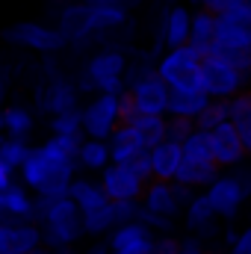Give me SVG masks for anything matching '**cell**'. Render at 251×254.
<instances>
[{
    "mask_svg": "<svg viewBox=\"0 0 251 254\" xmlns=\"http://www.w3.org/2000/svg\"><path fill=\"white\" fill-rule=\"evenodd\" d=\"M39 198V195H36ZM36 222L42 225L45 234V246L48 249H63V246H77L86 237V222H83V210L77 207V201L71 195L65 198H39V216Z\"/></svg>",
    "mask_w": 251,
    "mask_h": 254,
    "instance_id": "cell-1",
    "label": "cell"
},
{
    "mask_svg": "<svg viewBox=\"0 0 251 254\" xmlns=\"http://www.w3.org/2000/svg\"><path fill=\"white\" fill-rule=\"evenodd\" d=\"M127 57L119 48H104L98 54H92L83 74L77 80L80 92H113V95H125L127 92Z\"/></svg>",
    "mask_w": 251,
    "mask_h": 254,
    "instance_id": "cell-2",
    "label": "cell"
},
{
    "mask_svg": "<svg viewBox=\"0 0 251 254\" xmlns=\"http://www.w3.org/2000/svg\"><path fill=\"white\" fill-rule=\"evenodd\" d=\"M201 65H204V54H198L192 45H181V48H166L154 71L169 83V89L195 92L201 89Z\"/></svg>",
    "mask_w": 251,
    "mask_h": 254,
    "instance_id": "cell-3",
    "label": "cell"
},
{
    "mask_svg": "<svg viewBox=\"0 0 251 254\" xmlns=\"http://www.w3.org/2000/svg\"><path fill=\"white\" fill-rule=\"evenodd\" d=\"M3 42L15 45L21 51H33V54H60L68 39L60 33V27L51 24H39V21H15L3 30Z\"/></svg>",
    "mask_w": 251,
    "mask_h": 254,
    "instance_id": "cell-4",
    "label": "cell"
},
{
    "mask_svg": "<svg viewBox=\"0 0 251 254\" xmlns=\"http://www.w3.org/2000/svg\"><path fill=\"white\" fill-rule=\"evenodd\" d=\"M83 110V136L92 139H110L113 130L122 125V95L113 92H95Z\"/></svg>",
    "mask_w": 251,
    "mask_h": 254,
    "instance_id": "cell-5",
    "label": "cell"
},
{
    "mask_svg": "<svg viewBox=\"0 0 251 254\" xmlns=\"http://www.w3.org/2000/svg\"><path fill=\"white\" fill-rule=\"evenodd\" d=\"M249 77L234 68L231 63H225L222 57H213L207 54L204 57V65H201V89L216 98V101H231L234 95H240L243 89H249Z\"/></svg>",
    "mask_w": 251,
    "mask_h": 254,
    "instance_id": "cell-6",
    "label": "cell"
},
{
    "mask_svg": "<svg viewBox=\"0 0 251 254\" xmlns=\"http://www.w3.org/2000/svg\"><path fill=\"white\" fill-rule=\"evenodd\" d=\"M249 195H251V172L249 169H237V172L219 175L207 187V198L213 201V207H216V213L222 219H234Z\"/></svg>",
    "mask_w": 251,
    "mask_h": 254,
    "instance_id": "cell-7",
    "label": "cell"
},
{
    "mask_svg": "<svg viewBox=\"0 0 251 254\" xmlns=\"http://www.w3.org/2000/svg\"><path fill=\"white\" fill-rule=\"evenodd\" d=\"M127 92L133 98V107L136 113H148V116H166L169 113V83L151 68V71H142L136 77L127 80Z\"/></svg>",
    "mask_w": 251,
    "mask_h": 254,
    "instance_id": "cell-8",
    "label": "cell"
},
{
    "mask_svg": "<svg viewBox=\"0 0 251 254\" xmlns=\"http://www.w3.org/2000/svg\"><path fill=\"white\" fill-rule=\"evenodd\" d=\"M195 190H189L178 181H148V187L142 192V207L151 210V213H160V216H169L175 219L181 210H187V204L195 198Z\"/></svg>",
    "mask_w": 251,
    "mask_h": 254,
    "instance_id": "cell-9",
    "label": "cell"
},
{
    "mask_svg": "<svg viewBox=\"0 0 251 254\" xmlns=\"http://www.w3.org/2000/svg\"><path fill=\"white\" fill-rule=\"evenodd\" d=\"M101 184L110 195V201H142V192L148 187L127 163H110L101 172Z\"/></svg>",
    "mask_w": 251,
    "mask_h": 254,
    "instance_id": "cell-10",
    "label": "cell"
},
{
    "mask_svg": "<svg viewBox=\"0 0 251 254\" xmlns=\"http://www.w3.org/2000/svg\"><path fill=\"white\" fill-rule=\"evenodd\" d=\"M210 139H213V157L222 169H237V166L246 163L249 148H246V142L240 136V127L234 122H225L216 130H210Z\"/></svg>",
    "mask_w": 251,
    "mask_h": 254,
    "instance_id": "cell-11",
    "label": "cell"
},
{
    "mask_svg": "<svg viewBox=\"0 0 251 254\" xmlns=\"http://www.w3.org/2000/svg\"><path fill=\"white\" fill-rule=\"evenodd\" d=\"M0 216L3 222H36L39 198L24 184H12L0 192Z\"/></svg>",
    "mask_w": 251,
    "mask_h": 254,
    "instance_id": "cell-12",
    "label": "cell"
},
{
    "mask_svg": "<svg viewBox=\"0 0 251 254\" xmlns=\"http://www.w3.org/2000/svg\"><path fill=\"white\" fill-rule=\"evenodd\" d=\"M216 45H251V0L219 15V39Z\"/></svg>",
    "mask_w": 251,
    "mask_h": 254,
    "instance_id": "cell-13",
    "label": "cell"
},
{
    "mask_svg": "<svg viewBox=\"0 0 251 254\" xmlns=\"http://www.w3.org/2000/svg\"><path fill=\"white\" fill-rule=\"evenodd\" d=\"M184 216H187V228L195 237L210 240V237L219 234V219H222V216L216 213V207H213V201L207 198V192H204V195H195V198L189 201L187 210H184Z\"/></svg>",
    "mask_w": 251,
    "mask_h": 254,
    "instance_id": "cell-14",
    "label": "cell"
},
{
    "mask_svg": "<svg viewBox=\"0 0 251 254\" xmlns=\"http://www.w3.org/2000/svg\"><path fill=\"white\" fill-rule=\"evenodd\" d=\"M57 27H60V33L68 39V45L95 36V27H92V3H83L80 0V3L65 6L63 12H60V18H57Z\"/></svg>",
    "mask_w": 251,
    "mask_h": 254,
    "instance_id": "cell-15",
    "label": "cell"
},
{
    "mask_svg": "<svg viewBox=\"0 0 251 254\" xmlns=\"http://www.w3.org/2000/svg\"><path fill=\"white\" fill-rule=\"evenodd\" d=\"M151 166L157 181H175L181 166H184V142L163 139L160 145L151 148Z\"/></svg>",
    "mask_w": 251,
    "mask_h": 254,
    "instance_id": "cell-16",
    "label": "cell"
},
{
    "mask_svg": "<svg viewBox=\"0 0 251 254\" xmlns=\"http://www.w3.org/2000/svg\"><path fill=\"white\" fill-rule=\"evenodd\" d=\"M42 107L57 116V113H68V110H80V86L65 80V77H57L51 80V86L45 89V98H42Z\"/></svg>",
    "mask_w": 251,
    "mask_h": 254,
    "instance_id": "cell-17",
    "label": "cell"
},
{
    "mask_svg": "<svg viewBox=\"0 0 251 254\" xmlns=\"http://www.w3.org/2000/svg\"><path fill=\"white\" fill-rule=\"evenodd\" d=\"M189 36H192V9L178 3L163 18V45L181 48V45H189Z\"/></svg>",
    "mask_w": 251,
    "mask_h": 254,
    "instance_id": "cell-18",
    "label": "cell"
},
{
    "mask_svg": "<svg viewBox=\"0 0 251 254\" xmlns=\"http://www.w3.org/2000/svg\"><path fill=\"white\" fill-rule=\"evenodd\" d=\"M219 39V15L210 12V9H195L192 12V36H189V45L198 51V54H210L213 45Z\"/></svg>",
    "mask_w": 251,
    "mask_h": 254,
    "instance_id": "cell-19",
    "label": "cell"
},
{
    "mask_svg": "<svg viewBox=\"0 0 251 254\" xmlns=\"http://www.w3.org/2000/svg\"><path fill=\"white\" fill-rule=\"evenodd\" d=\"M110 142V154H113V163H130L136 154H142V151H148V145L142 142V136H139V130L133 125H122L113 130V136L107 139Z\"/></svg>",
    "mask_w": 251,
    "mask_h": 254,
    "instance_id": "cell-20",
    "label": "cell"
},
{
    "mask_svg": "<svg viewBox=\"0 0 251 254\" xmlns=\"http://www.w3.org/2000/svg\"><path fill=\"white\" fill-rule=\"evenodd\" d=\"M6 237L12 254H30L45 246V234L39 222H6Z\"/></svg>",
    "mask_w": 251,
    "mask_h": 254,
    "instance_id": "cell-21",
    "label": "cell"
},
{
    "mask_svg": "<svg viewBox=\"0 0 251 254\" xmlns=\"http://www.w3.org/2000/svg\"><path fill=\"white\" fill-rule=\"evenodd\" d=\"M207 104H210V95L204 89H195V92H189V89H172V95H169V113L166 116H181V119H192L195 122Z\"/></svg>",
    "mask_w": 251,
    "mask_h": 254,
    "instance_id": "cell-22",
    "label": "cell"
},
{
    "mask_svg": "<svg viewBox=\"0 0 251 254\" xmlns=\"http://www.w3.org/2000/svg\"><path fill=\"white\" fill-rule=\"evenodd\" d=\"M110 163H113L110 142H107V139H92V136H83L80 151H77V166H80L83 172H98V175H101Z\"/></svg>",
    "mask_w": 251,
    "mask_h": 254,
    "instance_id": "cell-23",
    "label": "cell"
},
{
    "mask_svg": "<svg viewBox=\"0 0 251 254\" xmlns=\"http://www.w3.org/2000/svg\"><path fill=\"white\" fill-rule=\"evenodd\" d=\"M68 195L77 201V207H80L83 213L110 204V195H107V190H104V184H101V181H92V178H74Z\"/></svg>",
    "mask_w": 251,
    "mask_h": 254,
    "instance_id": "cell-24",
    "label": "cell"
},
{
    "mask_svg": "<svg viewBox=\"0 0 251 254\" xmlns=\"http://www.w3.org/2000/svg\"><path fill=\"white\" fill-rule=\"evenodd\" d=\"M222 166L219 163H198V160H184V166H181V172H178V184H184L189 190H207L222 172H219Z\"/></svg>",
    "mask_w": 251,
    "mask_h": 254,
    "instance_id": "cell-25",
    "label": "cell"
},
{
    "mask_svg": "<svg viewBox=\"0 0 251 254\" xmlns=\"http://www.w3.org/2000/svg\"><path fill=\"white\" fill-rule=\"evenodd\" d=\"M127 21V6L122 3H92V27H95V36L98 33H113V30H122Z\"/></svg>",
    "mask_w": 251,
    "mask_h": 254,
    "instance_id": "cell-26",
    "label": "cell"
},
{
    "mask_svg": "<svg viewBox=\"0 0 251 254\" xmlns=\"http://www.w3.org/2000/svg\"><path fill=\"white\" fill-rule=\"evenodd\" d=\"M0 113H3V133H9V136H24V139L33 133L36 116H33L30 107H24V104H9V107H3Z\"/></svg>",
    "mask_w": 251,
    "mask_h": 254,
    "instance_id": "cell-27",
    "label": "cell"
},
{
    "mask_svg": "<svg viewBox=\"0 0 251 254\" xmlns=\"http://www.w3.org/2000/svg\"><path fill=\"white\" fill-rule=\"evenodd\" d=\"M127 125H133L139 130V136H142V142L148 145V148H154V145H160L163 139H166V133H169V116H148V113H136Z\"/></svg>",
    "mask_w": 251,
    "mask_h": 254,
    "instance_id": "cell-28",
    "label": "cell"
},
{
    "mask_svg": "<svg viewBox=\"0 0 251 254\" xmlns=\"http://www.w3.org/2000/svg\"><path fill=\"white\" fill-rule=\"evenodd\" d=\"M228 110H231V122L240 127V136L251 157V89H243L240 95H234L228 101Z\"/></svg>",
    "mask_w": 251,
    "mask_h": 254,
    "instance_id": "cell-29",
    "label": "cell"
},
{
    "mask_svg": "<svg viewBox=\"0 0 251 254\" xmlns=\"http://www.w3.org/2000/svg\"><path fill=\"white\" fill-rule=\"evenodd\" d=\"M83 222H86V237H107L119 225V219H116V201H110V204H104L98 210L83 213Z\"/></svg>",
    "mask_w": 251,
    "mask_h": 254,
    "instance_id": "cell-30",
    "label": "cell"
},
{
    "mask_svg": "<svg viewBox=\"0 0 251 254\" xmlns=\"http://www.w3.org/2000/svg\"><path fill=\"white\" fill-rule=\"evenodd\" d=\"M30 151H33V145H30L24 136H9V133H3V136H0V160H3L9 169H15V172H18V169L27 163Z\"/></svg>",
    "mask_w": 251,
    "mask_h": 254,
    "instance_id": "cell-31",
    "label": "cell"
},
{
    "mask_svg": "<svg viewBox=\"0 0 251 254\" xmlns=\"http://www.w3.org/2000/svg\"><path fill=\"white\" fill-rule=\"evenodd\" d=\"M184 160H198V163H216L213 157V139L207 130H192L184 139Z\"/></svg>",
    "mask_w": 251,
    "mask_h": 254,
    "instance_id": "cell-32",
    "label": "cell"
},
{
    "mask_svg": "<svg viewBox=\"0 0 251 254\" xmlns=\"http://www.w3.org/2000/svg\"><path fill=\"white\" fill-rule=\"evenodd\" d=\"M213 57H222L225 63H231L234 68H240L251 80V45H213L210 51Z\"/></svg>",
    "mask_w": 251,
    "mask_h": 254,
    "instance_id": "cell-33",
    "label": "cell"
},
{
    "mask_svg": "<svg viewBox=\"0 0 251 254\" xmlns=\"http://www.w3.org/2000/svg\"><path fill=\"white\" fill-rule=\"evenodd\" d=\"M225 122H231V110H228V101H216V98H210V104L201 110V116L195 119V127L198 130H216L219 125H225Z\"/></svg>",
    "mask_w": 251,
    "mask_h": 254,
    "instance_id": "cell-34",
    "label": "cell"
},
{
    "mask_svg": "<svg viewBox=\"0 0 251 254\" xmlns=\"http://www.w3.org/2000/svg\"><path fill=\"white\" fill-rule=\"evenodd\" d=\"M51 133H65V136H83V110H68L51 116Z\"/></svg>",
    "mask_w": 251,
    "mask_h": 254,
    "instance_id": "cell-35",
    "label": "cell"
},
{
    "mask_svg": "<svg viewBox=\"0 0 251 254\" xmlns=\"http://www.w3.org/2000/svg\"><path fill=\"white\" fill-rule=\"evenodd\" d=\"M195 130V122L192 119H181V116H169V133L166 139H175V142H184L189 133Z\"/></svg>",
    "mask_w": 251,
    "mask_h": 254,
    "instance_id": "cell-36",
    "label": "cell"
},
{
    "mask_svg": "<svg viewBox=\"0 0 251 254\" xmlns=\"http://www.w3.org/2000/svg\"><path fill=\"white\" fill-rule=\"evenodd\" d=\"M127 166H130V169H133V172H136V175H139V178L145 181V184H148V181H154V166H151V148H148V151H142V154H136V157H133V160H130Z\"/></svg>",
    "mask_w": 251,
    "mask_h": 254,
    "instance_id": "cell-37",
    "label": "cell"
},
{
    "mask_svg": "<svg viewBox=\"0 0 251 254\" xmlns=\"http://www.w3.org/2000/svg\"><path fill=\"white\" fill-rule=\"evenodd\" d=\"M246 0H198V6L201 9H210V12H216V15H225V12H231V9H237V6H243Z\"/></svg>",
    "mask_w": 251,
    "mask_h": 254,
    "instance_id": "cell-38",
    "label": "cell"
},
{
    "mask_svg": "<svg viewBox=\"0 0 251 254\" xmlns=\"http://www.w3.org/2000/svg\"><path fill=\"white\" fill-rule=\"evenodd\" d=\"M178 249H181V240H175L169 234L157 237V243H154V252L157 254H178Z\"/></svg>",
    "mask_w": 251,
    "mask_h": 254,
    "instance_id": "cell-39",
    "label": "cell"
},
{
    "mask_svg": "<svg viewBox=\"0 0 251 254\" xmlns=\"http://www.w3.org/2000/svg\"><path fill=\"white\" fill-rule=\"evenodd\" d=\"M228 254H251V225L240 234V237H237V243L231 246V252H228Z\"/></svg>",
    "mask_w": 251,
    "mask_h": 254,
    "instance_id": "cell-40",
    "label": "cell"
},
{
    "mask_svg": "<svg viewBox=\"0 0 251 254\" xmlns=\"http://www.w3.org/2000/svg\"><path fill=\"white\" fill-rule=\"evenodd\" d=\"M178 254H207V252H204V246H201V237H187V240H181Z\"/></svg>",
    "mask_w": 251,
    "mask_h": 254,
    "instance_id": "cell-41",
    "label": "cell"
},
{
    "mask_svg": "<svg viewBox=\"0 0 251 254\" xmlns=\"http://www.w3.org/2000/svg\"><path fill=\"white\" fill-rule=\"evenodd\" d=\"M15 175H18V172H15V169H9V166L0 160V192L6 190V187H12V184H15Z\"/></svg>",
    "mask_w": 251,
    "mask_h": 254,
    "instance_id": "cell-42",
    "label": "cell"
},
{
    "mask_svg": "<svg viewBox=\"0 0 251 254\" xmlns=\"http://www.w3.org/2000/svg\"><path fill=\"white\" fill-rule=\"evenodd\" d=\"M0 254H12V249H9V237H6V222L0 225Z\"/></svg>",
    "mask_w": 251,
    "mask_h": 254,
    "instance_id": "cell-43",
    "label": "cell"
},
{
    "mask_svg": "<svg viewBox=\"0 0 251 254\" xmlns=\"http://www.w3.org/2000/svg\"><path fill=\"white\" fill-rule=\"evenodd\" d=\"M86 254H107V243H95V246H92Z\"/></svg>",
    "mask_w": 251,
    "mask_h": 254,
    "instance_id": "cell-44",
    "label": "cell"
},
{
    "mask_svg": "<svg viewBox=\"0 0 251 254\" xmlns=\"http://www.w3.org/2000/svg\"><path fill=\"white\" fill-rule=\"evenodd\" d=\"M30 254H57L54 249H48V246H42V249H36V252H30Z\"/></svg>",
    "mask_w": 251,
    "mask_h": 254,
    "instance_id": "cell-45",
    "label": "cell"
},
{
    "mask_svg": "<svg viewBox=\"0 0 251 254\" xmlns=\"http://www.w3.org/2000/svg\"><path fill=\"white\" fill-rule=\"evenodd\" d=\"M57 254H77V252H74V246H63V249H57Z\"/></svg>",
    "mask_w": 251,
    "mask_h": 254,
    "instance_id": "cell-46",
    "label": "cell"
},
{
    "mask_svg": "<svg viewBox=\"0 0 251 254\" xmlns=\"http://www.w3.org/2000/svg\"><path fill=\"white\" fill-rule=\"evenodd\" d=\"M116 3H122V6H133V3H139V0H116Z\"/></svg>",
    "mask_w": 251,
    "mask_h": 254,
    "instance_id": "cell-47",
    "label": "cell"
},
{
    "mask_svg": "<svg viewBox=\"0 0 251 254\" xmlns=\"http://www.w3.org/2000/svg\"><path fill=\"white\" fill-rule=\"evenodd\" d=\"M83 3H113V0H83Z\"/></svg>",
    "mask_w": 251,
    "mask_h": 254,
    "instance_id": "cell-48",
    "label": "cell"
},
{
    "mask_svg": "<svg viewBox=\"0 0 251 254\" xmlns=\"http://www.w3.org/2000/svg\"><path fill=\"white\" fill-rule=\"evenodd\" d=\"M0 136H3V113H0Z\"/></svg>",
    "mask_w": 251,
    "mask_h": 254,
    "instance_id": "cell-49",
    "label": "cell"
},
{
    "mask_svg": "<svg viewBox=\"0 0 251 254\" xmlns=\"http://www.w3.org/2000/svg\"><path fill=\"white\" fill-rule=\"evenodd\" d=\"M189 3H198V0H189Z\"/></svg>",
    "mask_w": 251,
    "mask_h": 254,
    "instance_id": "cell-50",
    "label": "cell"
},
{
    "mask_svg": "<svg viewBox=\"0 0 251 254\" xmlns=\"http://www.w3.org/2000/svg\"><path fill=\"white\" fill-rule=\"evenodd\" d=\"M207 254H216V252H207Z\"/></svg>",
    "mask_w": 251,
    "mask_h": 254,
    "instance_id": "cell-51",
    "label": "cell"
},
{
    "mask_svg": "<svg viewBox=\"0 0 251 254\" xmlns=\"http://www.w3.org/2000/svg\"><path fill=\"white\" fill-rule=\"evenodd\" d=\"M151 254H157V252H151Z\"/></svg>",
    "mask_w": 251,
    "mask_h": 254,
    "instance_id": "cell-52",
    "label": "cell"
}]
</instances>
